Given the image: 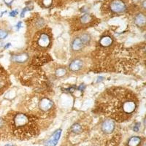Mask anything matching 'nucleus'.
I'll list each match as a JSON object with an SVG mask.
<instances>
[{
	"mask_svg": "<svg viewBox=\"0 0 146 146\" xmlns=\"http://www.w3.org/2000/svg\"><path fill=\"white\" fill-rule=\"evenodd\" d=\"M138 105L137 95L131 90L121 87L108 88L96 101L100 113L118 123L129 121L137 111Z\"/></svg>",
	"mask_w": 146,
	"mask_h": 146,
	"instance_id": "1",
	"label": "nucleus"
},
{
	"mask_svg": "<svg viewBox=\"0 0 146 146\" xmlns=\"http://www.w3.org/2000/svg\"><path fill=\"white\" fill-rule=\"evenodd\" d=\"M7 118L10 131L17 139L27 140L35 137L40 133L39 118L30 113L13 112L9 113Z\"/></svg>",
	"mask_w": 146,
	"mask_h": 146,
	"instance_id": "2",
	"label": "nucleus"
},
{
	"mask_svg": "<svg viewBox=\"0 0 146 146\" xmlns=\"http://www.w3.org/2000/svg\"><path fill=\"white\" fill-rule=\"evenodd\" d=\"M27 108L30 114L36 118H47L51 116L54 110V103L49 96L36 94L30 96L27 102Z\"/></svg>",
	"mask_w": 146,
	"mask_h": 146,
	"instance_id": "3",
	"label": "nucleus"
},
{
	"mask_svg": "<svg viewBox=\"0 0 146 146\" xmlns=\"http://www.w3.org/2000/svg\"><path fill=\"white\" fill-rule=\"evenodd\" d=\"M22 84L35 88L43 87L47 82L45 73L39 66L30 65L23 70L19 75Z\"/></svg>",
	"mask_w": 146,
	"mask_h": 146,
	"instance_id": "4",
	"label": "nucleus"
},
{
	"mask_svg": "<svg viewBox=\"0 0 146 146\" xmlns=\"http://www.w3.org/2000/svg\"><path fill=\"white\" fill-rule=\"evenodd\" d=\"M53 35L49 28H42L35 32L32 41V49L35 51L44 53L51 47Z\"/></svg>",
	"mask_w": 146,
	"mask_h": 146,
	"instance_id": "5",
	"label": "nucleus"
},
{
	"mask_svg": "<svg viewBox=\"0 0 146 146\" xmlns=\"http://www.w3.org/2000/svg\"><path fill=\"white\" fill-rule=\"evenodd\" d=\"M129 0H105L101 7L103 15L114 17L125 13L129 9Z\"/></svg>",
	"mask_w": 146,
	"mask_h": 146,
	"instance_id": "6",
	"label": "nucleus"
},
{
	"mask_svg": "<svg viewBox=\"0 0 146 146\" xmlns=\"http://www.w3.org/2000/svg\"><path fill=\"white\" fill-rule=\"evenodd\" d=\"M99 23V19L92 14L86 13L72 20L71 27L74 31H80L93 27Z\"/></svg>",
	"mask_w": 146,
	"mask_h": 146,
	"instance_id": "7",
	"label": "nucleus"
},
{
	"mask_svg": "<svg viewBox=\"0 0 146 146\" xmlns=\"http://www.w3.org/2000/svg\"><path fill=\"white\" fill-rule=\"evenodd\" d=\"M91 41V36L88 34H83L80 36L74 39L72 42V49L75 51L82 50L85 46L89 44Z\"/></svg>",
	"mask_w": 146,
	"mask_h": 146,
	"instance_id": "8",
	"label": "nucleus"
},
{
	"mask_svg": "<svg viewBox=\"0 0 146 146\" xmlns=\"http://www.w3.org/2000/svg\"><path fill=\"white\" fill-rule=\"evenodd\" d=\"M10 85V79L7 72L0 66V94H2Z\"/></svg>",
	"mask_w": 146,
	"mask_h": 146,
	"instance_id": "9",
	"label": "nucleus"
},
{
	"mask_svg": "<svg viewBox=\"0 0 146 146\" xmlns=\"http://www.w3.org/2000/svg\"><path fill=\"white\" fill-rule=\"evenodd\" d=\"M51 60V58L50 57V56L46 53H41L40 54L36 55L34 57L33 60L32 62V64L33 66H42V65L45 64V63H48L49 61Z\"/></svg>",
	"mask_w": 146,
	"mask_h": 146,
	"instance_id": "10",
	"label": "nucleus"
},
{
	"mask_svg": "<svg viewBox=\"0 0 146 146\" xmlns=\"http://www.w3.org/2000/svg\"><path fill=\"white\" fill-rule=\"evenodd\" d=\"M101 129L105 134H111L115 129V123L113 120L107 119L105 121H103V123H102Z\"/></svg>",
	"mask_w": 146,
	"mask_h": 146,
	"instance_id": "11",
	"label": "nucleus"
},
{
	"mask_svg": "<svg viewBox=\"0 0 146 146\" xmlns=\"http://www.w3.org/2000/svg\"><path fill=\"white\" fill-rule=\"evenodd\" d=\"M113 42H114V40L110 35H103L99 41L100 49H107V48H110L113 45Z\"/></svg>",
	"mask_w": 146,
	"mask_h": 146,
	"instance_id": "12",
	"label": "nucleus"
},
{
	"mask_svg": "<svg viewBox=\"0 0 146 146\" xmlns=\"http://www.w3.org/2000/svg\"><path fill=\"white\" fill-rule=\"evenodd\" d=\"M62 135V129H57L53 135L45 143V146H56Z\"/></svg>",
	"mask_w": 146,
	"mask_h": 146,
	"instance_id": "13",
	"label": "nucleus"
},
{
	"mask_svg": "<svg viewBox=\"0 0 146 146\" xmlns=\"http://www.w3.org/2000/svg\"><path fill=\"white\" fill-rule=\"evenodd\" d=\"M58 1L62 2L61 0H36L37 5L43 9H48L53 7L58 2Z\"/></svg>",
	"mask_w": 146,
	"mask_h": 146,
	"instance_id": "14",
	"label": "nucleus"
},
{
	"mask_svg": "<svg viewBox=\"0 0 146 146\" xmlns=\"http://www.w3.org/2000/svg\"><path fill=\"white\" fill-rule=\"evenodd\" d=\"M135 23L138 27H144L146 23V17L143 13H138L135 16Z\"/></svg>",
	"mask_w": 146,
	"mask_h": 146,
	"instance_id": "15",
	"label": "nucleus"
},
{
	"mask_svg": "<svg viewBox=\"0 0 146 146\" xmlns=\"http://www.w3.org/2000/svg\"><path fill=\"white\" fill-rule=\"evenodd\" d=\"M83 67V62L82 60L77 59L73 60L70 64V70L72 72H78L81 70Z\"/></svg>",
	"mask_w": 146,
	"mask_h": 146,
	"instance_id": "16",
	"label": "nucleus"
},
{
	"mask_svg": "<svg viewBox=\"0 0 146 146\" xmlns=\"http://www.w3.org/2000/svg\"><path fill=\"white\" fill-rule=\"evenodd\" d=\"M13 61L15 62H18V63H23V62H27L29 59V56L27 53H22L20 55H16V56H13Z\"/></svg>",
	"mask_w": 146,
	"mask_h": 146,
	"instance_id": "17",
	"label": "nucleus"
},
{
	"mask_svg": "<svg viewBox=\"0 0 146 146\" xmlns=\"http://www.w3.org/2000/svg\"><path fill=\"white\" fill-rule=\"evenodd\" d=\"M142 139L141 137H139L135 136V137H132L130 138L129 139V141H128L127 145L128 146H139L141 143Z\"/></svg>",
	"mask_w": 146,
	"mask_h": 146,
	"instance_id": "18",
	"label": "nucleus"
},
{
	"mask_svg": "<svg viewBox=\"0 0 146 146\" xmlns=\"http://www.w3.org/2000/svg\"><path fill=\"white\" fill-rule=\"evenodd\" d=\"M71 130L73 133H75L76 135H78V134H80V133L82 132V131H83V128H82L81 125L76 123L72 126Z\"/></svg>",
	"mask_w": 146,
	"mask_h": 146,
	"instance_id": "19",
	"label": "nucleus"
},
{
	"mask_svg": "<svg viewBox=\"0 0 146 146\" xmlns=\"http://www.w3.org/2000/svg\"><path fill=\"white\" fill-rule=\"evenodd\" d=\"M66 70L64 69L59 68L56 71V75L57 77H62L66 74Z\"/></svg>",
	"mask_w": 146,
	"mask_h": 146,
	"instance_id": "20",
	"label": "nucleus"
},
{
	"mask_svg": "<svg viewBox=\"0 0 146 146\" xmlns=\"http://www.w3.org/2000/svg\"><path fill=\"white\" fill-rule=\"evenodd\" d=\"M7 36V32L5 30L0 29V39H5Z\"/></svg>",
	"mask_w": 146,
	"mask_h": 146,
	"instance_id": "21",
	"label": "nucleus"
},
{
	"mask_svg": "<svg viewBox=\"0 0 146 146\" xmlns=\"http://www.w3.org/2000/svg\"><path fill=\"white\" fill-rule=\"evenodd\" d=\"M139 125H140V123H137L136 125H135V127H134V131H139Z\"/></svg>",
	"mask_w": 146,
	"mask_h": 146,
	"instance_id": "22",
	"label": "nucleus"
},
{
	"mask_svg": "<svg viewBox=\"0 0 146 146\" xmlns=\"http://www.w3.org/2000/svg\"><path fill=\"white\" fill-rule=\"evenodd\" d=\"M17 13H18V12L15 10V11H13L12 13H10V15L11 16H15V15H17Z\"/></svg>",
	"mask_w": 146,
	"mask_h": 146,
	"instance_id": "23",
	"label": "nucleus"
},
{
	"mask_svg": "<svg viewBox=\"0 0 146 146\" xmlns=\"http://www.w3.org/2000/svg\"><path fill=\"white\" fill-rule=\"evenodd\" d=\"M61 1H62V0H61Z\"/></svg>",
	"mask_w": 146,
	"mask_h": 146,
	"instance_id": "24",
	"label": "nucleus"
}]
</instances>
